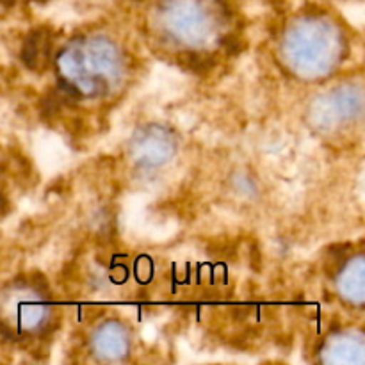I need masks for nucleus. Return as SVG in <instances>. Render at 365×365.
Listing matches in <instances>:
<instances>
[{
	"label": "nucleus",
	"mask_w": 365,
	"mask_h": 365,
	"mask_svg": "<svg viewBox=\"0 0 365 365\" xmlns=\"http://www.w3.org/2000/svg\"><path fill=\"white\" fill-rule=\"evenodd\" d=\"M178 64L185 70L192 71L196 75H207L212 71V68L216 66V59L212 56H207V53L192 52V50H185L180 52L177 57Z\"/></svg>",
	"instance_id": "obj_1"
},
{
	"label": "nucleus",
	"mask_w": 365,
	"mask_h": 365,
	"mask_svg": "<svg viewBox=\"0 0 365 365\" xmlns=\"http://www.w3.org/2000/svg\"><path fill=\"white\" fill-rule=\"evenodd\" d=\"M221 46L228 56H239L245 50V41L237 34H227L221 38Z\"/></svg>",
	"instance_id": "obj_2"
},
{
	"label": "nucleus",
	"mask_w": 365,
	"mask_h": 365,
	"mask_svg": "<svg viewBox=\"0 0 365 365\" xmlns=\"http://www.w3.org/2000/svg\"><path fill=\"white\" fill-rule=\"evenodd\" d=\"M250 267H252L255 273H260L262 271V253H260L259 242L253 241L250 245Z\"/></svg>",
	"instance_id": "obj_3"
},
{
	"label": "nucleus",
	"mask_w": 365,
	"mask_h": 365,
	"mask_svg": "<svg viewBox=\"0 0 365 365\" xmlns=\"http://www.w3.org/2000/svg\"><path fill=\"white\" fill-rule=\"evenodd\" d=\"M31 285H32V289H34V291L38 292V294H39V292H43V294H45V296L50 294L48 280H46V278L43 277V274L39 273V271H34V273H32Z\"/></svg>",
	"instance_id": "obj_4"
},
{
	"label": "nucleus",
	"mask_w": 365,
	"mask_h": 365,
	"mask_svg": "<svg viewBox=\"0 0 365 365\" xmlns=\"http://www.w3.org/2000/svg\"><path fill=\"white\" fill-rule=\"evenodd\" d=\"M250 314H252V309H250V307H234V309H232V317H234L235 321H246L250 317Z\"/></svg>",
	"instance_id": "obj_5"
}]
</instances>
